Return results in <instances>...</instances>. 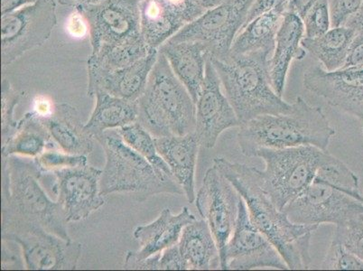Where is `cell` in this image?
<instances>
[{
  "label": "cell",
  "instance_id": "e575fe53",
  "mask_svg": "<svg viewBox=\"0 0 363 271\" xmlns=\"http://www.w3.org/2000/svg\"><path fill=\"white\" fill-rule=\"evenodd\" d=\"M321 270H363V260L353 255L341 244L332 240L325 260H323Z\"/></svg>",
  "mask_w": 363,
  "mask_h": 271
},
{
  "label": "cell",
  "instance_id": "5bb4252c",
  "mask_svg": "<svg viewBox=\"0 0 363 271\" xmlns=\"http://www.w3.org/2000/svg\"><path fill=\"white\" fill-rule=\"evenodd\" d=\"M240 198L236 188L216 167L207 170L194 201L216 238L220 257L235 227Z\"/></svg>",
  "mask_w": 363,
  "mask_h": 271
},
{
  "label": "cell",
  "instance_id": "60d3db41",
  "mask_svg": "<svg viewBox=\"0 0 363 271\" xmlns=\"http://www.w3.org/2000/svg\"><path fill=\"white\" fill-rule=\"evenodd\" d=\"M289 1V0H255L252 8L250 9L249 14L247 16L245 24L243 25L242 28L244 26L249 24L250 21H252L254 18H257V16L262 15L263 13L267 11H272V9L277 8V6H286L288 5ZM242 29H240V31H242Z\"/></svg>",
  "mask_w": 363,
  "mask_h": 271
},
{
  "label": "cell",
  "instance_id": "f6af8a7d",
  "mask_svg": "<svg viewBox=\"0 0 363 271\" xmlns=\"http://www.w3.org/2000/svg\"><path fill=\"white\" fill-rule=\"evenodd\" d=\"M35 1L36 0H1V15L18 11Z\"/></svg>",
  "mask_w": 363,
  "mask_h": 271
},
{
  "label": "cell",
  "instance_id": "5b68a950",
  "mask_svg": "<svg viewBox=\"0 0 363 271\" xmlns=\"http://www.w3.org/2000/svg\"><path fill=\"white\" fill-rule=\"evenodd\" d=\"M2 157V214L14 216L72 241L64 211L41 187L43 171L36 162Z\"/></svg>",
  "mask_w": 363,
  "mask_h": 271
},
{
  "label": "cell",
  "instance_id": "4316f807",
  "mask_svg": "<svg viewBox=\"0 0 363 271\" xmlns=\"http://www.w3.org/2000/svg\"><path fill=\"white\" fill-rule=\"evenodd\" d=\"M184 26L164 0H141V35L150 48L158 50Z\"/></svg>",
  "mask_w": 363,
  "mask_h": 271
},
{
  "label": "cell",
  "instance_id": "ffe728a7",
  "mask_svg": "<svg viewBox=\"0 0 363 271\" xmlns=\"http://www.w3.org/2000/svg\"><path fill=\"white\" fill-rule=\"evenodd\" d=\"M158 52L167 59L174 74L186 86L196 104L206 78V62L210 56L209 45L198 41L168 40L158 48Z\"/></svg>",
  "mask_w": 363,
  "mask_h": 271
},
{
  "label": "cell",
  "instance_id": "bcb514c9",
  "mask_svg": "<svg viewBox=\"0 0 363 271\" xmlns=\"http://www.w3.org/2000/svg\"><path fill=\"white\" fill-rule=\"evenodd\" d=\"M61 5L72 6L77 9L79 6L99 4L104 0H57Z\"/></svg>",
  "mask_w": 363,
  "mask_h": 271
},
{
  "label": "cell",
  "instance_id": "9c48e42d",
  "mask_svg": "<svg viewBox=\"0 0 363 271\" xmlns=\"http://www.w3.org/2000/svg\"><path fill=\"white\" fill-rule=\"evenodd\" d=\"M1 238L21 246L26 270H76L82 245L14 216L2 214Z\"/></svg>",
  "mask_w": 363,
  "mask_h": 271
},
{
  "label": "cell",
  "instance_id": "f35d334b",
  "mask_svg": "<svg viewBox=\"0 0 363 271\" xmlns=\"http://www.w3.org/2000/svg\"><path fill=\"white\" fill-rule=\"evenodd\" d=\"M160 270H187L189 266L183 254L181 253L178 243L162 251Z\"/></svg>",
  "mask_w": 363,
  "mask_h": 271
},
{
  "label": "cell",
  "instance_id": "44dd1931",
  "mask_svg": "<svg viewBox=\"0 0 363 271\" xmlns=\"http://www.w3.org/2000/svg\"><path fill=\"white\" fill-rule=\"evenodd\" d=\"M155 144L160 156L169 167L174 179L180 184L190 204L196 201V168L200 144L196 136L155 138Z\"/></svg>",
  "mask_w": 363,
  "mask_h": 271
},
{
  "label": "cell",
  "instance_id": "d4e9b609",
  "mask_svg": "<svg viewBox=\"0 0 363 271\" xmlns=\"http://www.w3.org/2000/svg\"><path fill=\"white\" fill-rule=\"evenodd\" d=\"M286 6H279L263 13L244 26L234 39L230 52L246 55L264 51L272 56L275 50L277 34L286 14Z\"/></svg>",
  "mask_w": 363,
  "mask_h": 271
},
{
  "label": "cell",
  "instance_id": "4dcf8cb0",
  "mask_svg": "<svg viewBox=\"0 0 363 271\" xmlns=\"http://www.w3.org/2000/svg\"><path fill=\"white\" fill-rule=\"evenodd\" d=\"M118 130V128H117ZM118 133L128 146L146 158L162 176L174 177L169 167L158 153L155 138L138 122L118 128Z\"/></svg>",
  "mask_w": 363,
  "mask_h": 271
},
{
  "label": "cell",
  "instance_id": "ac0fdd59",
  "mask_svg": "<svg viewBox=\"0 0 363 271\" xmlns=\"http://www.w3.org/2000/svg\"><path fill=\"white\" fill-rule=\"evenodd\" d=\"M36 115L65 153L87 156L94 150V138L86 130L78 111L72 105L55 104L48 114Z\"/></svg>",
  "mask_w": 363,
  "mask_h": 271
},
{
  "label": "cell",
  "instance_id": "7402d4cb",
  "mask_svg": "<svg viewBox=\"0 0 363 271\" xmlns=\"http://www.w3.org/2000/svg\"><path fill=\"white\" fill-rule=\"evenodd\" d=\"M305 28L301 18L295 13L286 11L276 38L275 50L269 62V74L274 91L282 97L286 77L293 60L301 61L306 51L301 41Z\"/></svg>",
  "mask_w": 363,
  "mask_h": 271
},
{
  "label": "cell",
  "instance_id": "e0dca14e",
  "mask_svg": "<svg viewBox=\"0 0 363 271\" xmlns=\"http://www.w3.org/2000/svg\"><path fill=\"white\" fill-rule=\"evenodd\" d=\"M222 87L216 68L208 58L206 78L196 102V128L194 131L201 147H216L218 138L223 131L240 126L236 112L223 94Z\"/></svg>",
  "mask_w": 363,
  "mask_h": 271
},
{
  "label": "cell",
  "instance_id": "f546056e",
  "mask_svg": "<svg viewBox=\"0 0 363 271\" xmlns=\"http://www.w3.org/2000/svg\"><path fill=\"white\" fill-rule=\"evenodd\" d=\"M150 50L143 36L140 35L108 50L91 54L87 61L88 79L133 65Z\"/></svg>",
  "mask_w": 363,
  "mask_h": 271
},
{
  "label": "cell",
  "instance_id": "6da1fadb",
  "mask_svg": "<svg viewBox=\"0 0 363 271\" xmlns=\"http://www.w3.org/2000/svg\"><path fill=\"white\" fill-rule=\"evenodd\" d=\"M213 166L236 188L245 201L252 223L279 250L289 270H308L312 261V234L319 226L290 220L286 211L280 210L267 196L257 168L224 157L214 158Z\"/></svg>",
  "mask_w": 363,
  "mask_h": 271
},
{
  "label": "cell",
  "instance_id": "836d02e7",
  "mask_svg": "<svg viewBox=\"0 0 363 271\" xmlns=\"http://www.w3.org/2000/svg\"><path fill=\"white\" fill-rule=\"evenodd\" d=\"M305 38H315L325 34L331 28L328 0H318L302 18Z\"/></svg>",
  "mask_w": 363,
  "mask_h": 271
},
{
  "label": "cell",
  "instance_id": "cb8c5ba5",
  "mask_svg": "<svg viewBox=\"0 0 363 271\" xmlns=\"http://www.w3.org/2000/svg\"><path fill=\"white\" fill-rule=\"evenodd\" d=\"M178 246L189 270L220 269L219 248L206 221L196 220L187 224L182 231Z\"/></svg>",
  "mask_w": 363,
  "mask_h": 271
},
{
  "label": "cell",
  "instance_id": "d6986e66",
  "mask_svg": "<svg viewBox=\"0 0 363 271\" xmlns=\"http://www.w3.org/2000/svg\"><path fill=\"white\" fill-rule=\"evenodd\" d=\"M158 54L157 49H151L147 56L133 65L88 79V96L94 97L98 91H101L125 100L138 101L146 90Z\"/></svg>",
  "mask_w": 363,
  "mask_h": 271
},
{
  "label": "cell",
  "instance_id": "8992f818",
  "mask_svg": "<svg viewBox=\"0 0 363 271\" xmlns=\"http://www.w3.org/2000/svg\"><path fill=\"white\" fill-rule=\"evenodd\" d=\"M138 106L137 122L154 138L186 135L196 128V104L161 52Z\"/></svg>",
  "mask_w": 363,
  "mask_h": 271
},
{
  "label": "cell",
  "instance_id": "83f0119b",
  "mask_svg": "<svg viewBox=\"0 0 363 271\" xmlns=\"http://www.w3.org/2000/svg\"><path fill=\"white\" fill-rule=\"evenodd\" d=\"M55 145L35 112H28L18 121L14 135L2 145V157L22 156L35 158L45 150H54Z\"/></svg>",
  "mask_w": 363,
  "mask_h": 271
},
{
  "label": "cell",
  "instance_id": "8fae6325",
  "mask_svg": "<svg viewBox=\"0 0 363 271\" xmlns=\"http://www.w3.org/2000/svg\"><path fill=\"white\" fill-rule=\"evenodd\" d=\"M254 1L255 0H224L216 8L184 26L169 40L203 42L209 45L211 57H225L230 54L238 33L245 24Z\"/></svg>",
  "mask_w": 363,
  "mask_h": 271
},
{
  "label": "cell",
  "instance_id": "ba28073f",
  "mask_svg": "<svg viewBox=\"0 0 363 271\" xmlns=\"http://www.w3.org/2000/svg\"><path fill=\"white\" fill-rule=\"evenodd\" d=\"M325 150L313 146L282 150L262 148L255 157L265 162V170H259L264 190L273 203L284 211L312 183Z\"/></svg>",
  "mask_w": 363,
  "mask_h": 271
},
{
  "label": "cell",
  "instance_id": "1f68e13d",
  "mask_svg": "<svg viewBox=\"0 0 363 271\" xmlns=\"http://www.w3.org/2000/svg\"><path fill=\"white\" fill-rule=\"evenodd\" d=\"M332 240L363 260V214L336 226Z\"/></svg>",
  "mask_w": 363,
  "mask_h": 271
},
{
  "label": "cell",
  "instance_id": "ee69618b",
  "mask_svg": "<svg viewBox=\"0 0 363 271\" xmlns=\"http://www.w3.org/2000/svg\"><path fill=\"white\" fill-rule=\"evenodd\" d=\"M345 26L356 33V35L363 34V1L358 11L350 18Z\"/></svg>",
  "mask_w": 363,
  "mask_h": 271
},
{
  "label": "cell",
  "instance_id": "b9f144b4",
  "mask_svg": "<svg viewBox=\"0 0 363 271\" xmlns=\"http://www.w3.org/2000/svg\"><path fill=\"white\" fill-rule=\"evenodd\" d=\"M363 68V34L356 35L350 46L349 54L342 68Z\"/></svg>",
  "mask_w": 363,
  "mask_h": 271
},
{
  "label": "cell",
  "instance_id": "8d00e7d4",
  "mask_svg": "<svg viewBox=\"0 0 363 271\" xmlns=\"http://www.w3.org/2000/svg\"><path fill=\"white\" fill-rule=\"evenodd\" d=\"M363 0H328L331 28L345 26V23L358 11Z\"/></svg>",
  "mask_w": 363,
  "mask_h": 271
},
{
  "label": "cell",
  "instance_id": "30bf717a",
  "mask_svg": "<svg viewBox=\"0 0 363 271\" xmlns=\"http://www.w3.org/2000/svg\"><path fill=\"white\" fill-rule=\"evenodd\" d=\"M56 22L55 0H36L18 11L1 15L2 67L44 45Z\"/></svg>",
  "mask_w": 363,
  "mask_h": 271
},
{
  "label": "cell",
  "instance_id": "7bdbcfd3",
  "mask_svg": "<svg viewBox=\"0 0 363 271\" xmlns=\"http://www.w3.org/2000/svg\"><path fill=\"white\" fill-rule=\"evenodd\" d=\"M316 1L318 0H289L286 11L295 13L302 19Z\"/></svg>",
  "mask_w": 363,
  "mask_h": 271
},
{
  "label": "cell",
  "instance_id": "277c9868",
  "mask_svg": "<svg viewBox=\"0 0 363 271\" xmlns=\"http://www.w3.org/2000/svg\"><path fill=\"white\" fill-rule=\"evenodd\" d=\"M272 57L264 51L246 55L230 52L223 58L209 56L240 125L257 116L293 111V104H288L274 91L269 74Z\"/></svg>",
  "mask_w": 363,
  "mask_h": 271
},
{
  "label": "cell",
  "instance_id": "d590c367",
  "mask_svg": "<svg viewBox=\"0 0 363 271\" xmlns=\"http://www.w3.org/2000/svg\"><path fill=\"white\" fill-rule=\"evenodd\" d=\"M34 160L44 174L50 173L54 170H64V168L87 165L86 156H76V155L67 154L65 152L56 151L55 148L45 150L44 153Z\"/></svg>",
  "mask_w": 363,
  "mask_h": 271
},
{
  "label": "cell",
  "instance_id": "7dc6e473",
  "mask_svg": "<svg viewBox=\"0 0 363 271\" xmlns=\"http://www.w3.org/2000/svg\"><path fill=\"white\" fill-rule=\"evenodd\" d=\"M363 131V130H362Z\"/></svg>",
  "mask_w": 363,
  "mask_h": 271
},
{
  "label": "cell",
  "instance_id": "ab89813d",
  "mask_svg": "<svg viewBox=\"0 0 363 271\" xmlns=\"http://www.w3.org/2000/svg\"><path fill=\"white\" fill-rule=\"evenodd\" d=\"M162 253L154 254L146 259L138 260L127 254L125 259V270H160V263Z\"/></svg>",
  "mask_w": 363,
  "mask_h": 271
},
{
  "label": "cell",
  "instance_id": "52a82bcc",
  "mask_svg": "<svg viewBox=\"0 0 363 271\" xmlns=\"http://www.w3.org/2000/svg\"><path fill=\"white\" fill-rule=\"evenodd\" d=\"M106 155L101 177V194H133L142 203L158 194L184 196L174 177L162 176L146 158L122 140L118 130H108L96 138Z\"/></svg>",
  "mask_w": 363,
  "mask_h": 271
},
{
  "label": "cell",
  "instance_id": "7c38bea8",
  "mask_svg": "<svg viewBox=\"0 0 363 271\" xmlns=\"http://www.w3.org/2000/svg\"><path fill=\"white\" fill-rule=\"evenodd\" d=\"M141 0H104L95 5L79 6L90 34L92 52L108 50L141 35Z\"/></svg>",
  "mask_w": 363,
  "mask_h": 271
},
{
  "label": "cell",
  "instance_id": "484cf974",
  "mask_svg": "<svg viewBox=\"0 0 363 271\" xmlns=\"http://www.w3.org/2000/svg\"><path fill=\"white\" fill-rule=\"evenodd\" d=\"M94 97L96 104L85 128L95 140L106 131L125 127L138 121V101L125 100L101 91H98Z\"/></svg>",
  "mask_w": 363,
  "mask_h": 271
},
{
  "label": "cell",
  "instance_id": "9a60e30c",
  "mask_svg": "<svg viewBox=\"0 0 363 271\" xmlns=\"http://www.w3.org/2000/svg\"><path fill=\"white\" fill-rule=\"evenodd\" d=\"M50 173L55 177V192L68 223L86 219L105 204L101 194V170L85 165Z\"/></svg>",
  "mask_w": 363,
  "mask_h": 271
},
{
  "label": "cell",
  "instance_id": "f1b7e54d",
  "mask_svg": "<svg viewBox=\"0 0 363 271\" xmlns=\"http://www.w3.org/2000/svg\"><path fill=\"white\" fill-rule=\"evenodd\" d=\"M356 33L346 26L333 28L315 38H303L301 45L325 70L333 72L345 66Z\"/></svg>",
  "mask_w": 363,
  "mask_h": 271
},
{
  "label": "cell",
  "instance_id": "2e32d148",
  "mask_svg": "<svg viewBox=\"0 0 363 271\" xmlns=\"http://www.w3.org/2000/svg\"><path fill=\"white\" fill-rule=\"evenodd\" d=\"M303 82L306 90L323 98L332 107L363 121V68L328 72L313 65L306 71Z\"/></svg>",
  "mask_w": 363,
  "mask_h": 271
},
{
  "label": "cell",
  "instance_id": "d6a6232c",
  "mask_svg": "<svg viewBox=\"0 0 363 271\" xmlns=\"http://www.w3.org/2000/svg\"><path fill=\"white\" fill-rule=\"evenodd\" d=\"M21 94L13 89L11 82H1V141L5 144L14 135L18 121L15 120V108L21 101Z\"/></svg>",
  "mask_w": 363,
  "mask_h": 271
},
{
  "label": "cell",
  "instance_id": "74e56055",
  "mask_svg": "<svg viewBox=\"0 0 363 271\" xmlns=\"http://www.w3.org/2000/svg\"><path fill=\"white\" fill-rule=\"evenodd\" d=\"M172 11L184 22L190 24L203 16L206 11L201 6L198 0H164Z\"/></svg>",
  "mask_w": 363,
  "mask_h": 271
},
{
  "label": "cell",
  "instance_id": "7a4b0ae2",
  "mask_svg": "<svg viewBox=\"0 0 363 271\" xmlns=\"http://www.w3.org/2000/svg\"><path fill=\"white\" fill-rule=\"evenodd\" d=\"M357 175L328 150L308 188L284 209L296 223L339 226L363 214Z\"/></svg>",
  "mask_w": 363,
  "mask_h": 271
},
{
  "label": "cell",
  "instance_id": "4fadbf2b",
  "mask_svg": "<svg viewBox=\"0 0 363 271\" xmlns=\"http://www.w3.org/2000/svg\"><path fill=\"white\" fill-rule=\"evenodd\" d=\"M262 267L289 270L279 250L254 226L245 201L240 198L235 227L220 256V270H250Z\"/></svg>",
  "mask_w": 363,
  "mask_h": 271
},
{
  "label": "cell",
  "instance_id": "3957f363",
  "mask_svg": "<svg viewBox=\"0 0 363 271\" xmlns=\"http://www.w3.org/2000/svg\"><path fill=\"white\" fill-rule=\"evenodd\" d=\"M289 114L257 116L240 126L238 143L244 156L255 157L262 148L313 146L328 150L336 132L325 112L302 97L296 99Z\"/></svg>",
  "mask_w": 363,
  "mask_h": 271
},
{
  "label": "cell",
  "instance_id": "603a6c76",
  "mask_svg": "<svg viewBox=\"0 0 363 271\" xmlns=\"http://www.w3.org/2000/svg\"><path fill=\"white\" fill-rule=\"evenodd\" d=\"M196 218L187 207H183L179 214H173L170 209H164L160 216L147 226H141L134 231V237L140 245L138 251H128L135 259H146L158 253L176 245L180 240L184 228Z\"/></svg>",
  "mask_w": 363,
  "mask_h": 271
}]
</instances>
